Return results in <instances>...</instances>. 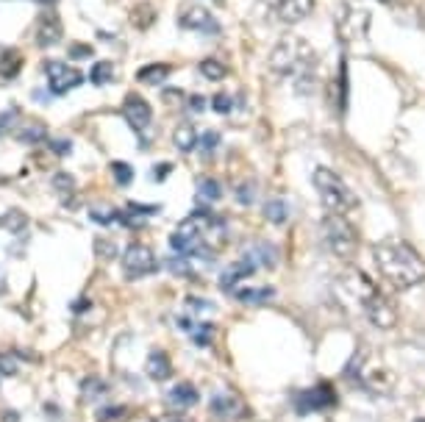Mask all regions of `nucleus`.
<instances>
[{
    "label": "nucleus",
    "mask_w": 425,
    "mask_h": 422,
    "mask_svg": "<svg viewBox=\"0 0 425 422\" xmlns=\"http://www.w3.org/2000/svg\"><path fill=\"white\" fill-rule=\"evenodd\" d=\"M295 412L298 414H314V412H325L331 406H337V395L328 384H320V386H311V389H300L295 398Z\"/></svg>",
    "instance_id": "obj_10"
},
{
    "label": "nucleus",
    "mask_w": 425,
    "mask_h": 422,
    "mask_svg": "<svg viewBox=\"0 0 425 422\" xmlns=\"http://www.w3.org/2000/svg\"><path fill=\"white\" fill-rule=\"evenodd\" d=\"M159 269V261L153 256V250L142 242H131L125 250H123V275L128 281H139L145 275H153Z\"/></svg>",
    "instance_id": "obj_7"
},
{
    "label": "nucleus",
    "mask_w": 425,
    "mask_h": 422,
    "mask_svg": "<svg viewBox=\"0 0 425 422\" xmlns=\"http://www.w3.org/2000/svg\"><path fill=\"white\" fill-rule=\"evenodd\" d=\"M337 295L342 297V303L353 306L367 322H373L376 328H392L398 322V314L392 308V303L381 295V289L362 272V269H348L337 278Z\"/></svg>",
    "instance_id": "obj_3"
},
{
    "label": "nucleus",
    "mask_w": 425,
    "mask_h": 422,
    "mask_svg": "<svg viewBox=\"0 0 425 422\" xmlns=\"http://www.w3.org/2000/svg\"><path fill=\"white\" fill-rule=\"evenodd\" d=\"M170 72H173V67H170V64H164V61H156V64H145V67H139V72H137V81L156 86V84L167 81V75H170Z\"/></svg>",
    "instance_id": "obj_25"
},
{
    "label": "nucleus",
    "mask_w": 425,
    "mask_h": 422,
    "mask_svg": "<svg viewBox=\"0 0 425 422\" xmlns=\"http://www.w3.org/2000/svg\"><path fill=\"white\" fill-rule=\"evenodd\" d=\"M123 117L131 125V131H137L139 136L145 131H150V125H153V109H150V103L145 97L134 95V92L125 95V100H123Z\"/></svg>",
    "instance_id": "obj_11"
},
{
    "label": "nucleus",
    "mask_w": 425,
    "mask_h": 422,
    "mask_svg": "<svg viewBox=\"0 0 425 422\" xmlns=\"http://www.w3.org/2000/svg\"><path fill=\"white\" fill-rule=\"evenodd\" d=\"M231 295L239 300V303H245V306H261V303H267V300H272L275 297V289L272 286H247V289H231Z\"/></svg>",
    "instance_id": "obj_23"
},
{
    "label": "nucleus",
    "mask_w": 425,
    "mask_h": 422,
    "mask_svg": "<svg viewBox=\"0 0 425 422\" xmlns=\"http://www.w3.org/2000/svg\"><path fill=\"white\" fill-rule=\"evenodd\" d=\"M270 70L281 78H292L298 92H311L317 84V53L300 36H284L270 53Z\"/></svg>",
    "instance_id": "obj_4"
},
{
    "label": "nucleus",
    "mask_w": 425,
    "mask_h": 422,
    "mask_svg": "<svg viewBox=\"0 0 425 422\" xmlns=\"http://www.w3.org/2000/svg\"><path fill=\"white\" fill-rule=\"evenodd\" d=\"M61 33H64V28H61V19L56 17V11H45V14L36 19L33 42H36L39 47H53V45L61 42Z\"/></svg>",
    "instance_id": "obj_14"
},
{
    "label": "nucleus",
    "mask_w": 425,
    "mask_h": 422,
    "mask_svg": "<svg viewBox=\"0 0 425 422\" xmlns=\"http://www.w3.org/2000/svg\"><path fill=\"white\" fill-rule=\"evenodd\" d=\"M20 70H22V53L17 47L0 45V78L11 81V78L20 75Z\"/></svg>",
    "instance_id": "obj_22"
},
{
    "label": "nucleus",
    "mask_w": 425,
    "mask_h": 422,
    "mask_svg": "<svg viewBox=\"0 0 425 422\" xmlns=\"http://www.w3.org/2000/svg\"><path fill=\"white\" fill-rule=\"evenodd\" d=\"M222 198V187H219V181L217 178H209V175H203L201 181H198V201L201 203H217Z\"/></svg>",
    "instance_id": "obj_28"
},
{
    "label": "nucleus",
    "mask_w": 425,
    "mask_h": 422,
    "mask_svg": "<svg viewBox=\"0 0 425 422\" xmlns=\"http://www.w3.org/2000/svg\"><path fill=\"white\" fill-rule=\"evenodd\" d=\"M170 173H173V164L170 162H159L156 170H153V178L156 181H164V178H170Z\"/></svg>",
    "instance_id": "obj_48"
},
{
    "label": "nucleus",
    "mask_w": 425,
    "mask_h": 422,
    "mask_svg": "<svg viewBox=\"0 0 425 422\" xmlns=\"http://www.w3.org/2000/svg\"><path fill=\"white\" fill-rule=\"evenodd\" d=\"M209 264H214V261L201 258V256H178L176 253L173 258H167V269L178 278H187V281H201V269Z\"/></svg>",
    "instance_id": "obj_16"
},
{
    "label": "nucleus",
    "mask_w": 425,
    "mask_h": 422,
    "mask_svg": "<svg viewBox=\"0 0 425 422\" xmlns=\"http://www.w3.org/2000/svg\"><path fill=\"white\" fill-rule=\"evenodd\" d=\"M111 175L120 187H128L134 181V167L128 162H111Z\"/></svg>",
    "instance_id": "obj_36"
},
{
    "label": "nucleus",
    "mask_w": 425,
    "mask_h": 422,
    "mask_svg": "<svg viewBox=\"0 0 425 422\" xmlns=\"http://www.w3.org/2000/svg\"><path fill=\"white\" fill-rule=\"evenodd\" d=\"M0 225H3L8 233H22V230L28 228V217H25V211L11 209L0 217Z\"/></svg>",
    "instance_id": "obj_29"
},
{
    "label": "nucleus",
    "mask_w": 425,
    "mask_h": 422,
    "mask_svg": "<svg viewBox=\"0 0 425 422\" xmlns=\"http://www.w3.org/2000/svg\"><path fill=\"white\" fill-rule=\"evenodd\" d=\"M45 78H47L50 95H56V97H64L67 92H72L75 86L84 84V75L64 61H47L45 64Z\"/></svg>",
    "instance_id": "obj_8"
},
{
    "label": "nucleus",
    "mask_w": 425,
    "mask_h": 422,
    "mask_svg": "<svg viewBox=\"0 0 425 422\" xmlns=\"http://www.w3.org/2000/svg\"><path fill=\"white\" fill-rule=\"evenodd\" d=\"M373 256H376V267H378L381 278L392 289H398V292H406L412 286H420L425 281L423 256L406 239L389 236V239H384V242L376 244Z\"/></svg>",
    "instance_id": "obj_2"
},
{
    "label": "nucleus",
    "mask_w": 425,
    "mask_h": 422,
    "mask_svg": "<svg viewBox=\"0 0 425 422\" xmlns=\"http://www.w3.org/2000/svg\"><path fill=\"white\" fill-rule=\"evenodd\" d=\"M14 120H17V109H6V111H0V136H6V134L14 128Z\"/></svg>",
    "instance_id": "obj_40"
},
{
    "label": "nucleus",
    "mask_w": 425,
    "mask_h": 422,
    "mask_svg": "<svg viewBox=\"0 0 425 422\" xmlns=\"http://www.w3.org/2000/svg\"><path fill=\"white\" fill-rule=\"evenodd\" d=\"M212 414L217 420H245L247 406L233 395V392H217L212 398Z\"/></svg>",
    "instance_id": "obj_15"
},
{
    "label": "nucleus",
    "mask_w": 425,
    "mask_h": 422,
    "mask_svg": "<svg viewBox=\"0 0 425 422\" xmlns=\"http://www.w3.org/2000/svg\"><path fill=\"white\" fill-rule=\"evenodd\" d=\"M95 222H100V225H109V222H114L117 219V211H111V209H95L92 214H89Z\"/></svg>",
    "instance_id": "obj_43"
},
{
    "label": "nucleus",
    "mask_w": 425,
    "mask_h": 422,
    "mask_svg": "<svg viewBox=\"0 0 425 422\" xmlns=\"http://www.w3.org/2000/svg\"><path fill=\"white\" fill-rule=\"evenodd\" d=\"M320 236L328 253L337 258H353L359 250V233L342 214H328L320 222Z\"/></svg>",
    "instance_id": "obj_6"
},
{
    "label": "nucleus",
    "mask_w": 425,
    "mask_h": 422,
    "mask_svg": "<svg viewBox=\"0 0 425 422\" xmlns=\"http://www.w3.org/2000/svg\"><path fill=\"white\" fill-rule=\"evenodd\" d=\"M236 201H239V203H253V201H256L253 184H242V187L236 189Z\"/></svg>",
    "instance_id": "obj_44"
},
{
    "label": "nucleus",
    "mask_w": 425,
    "mask_h": 422,
    "mask_svg": "<svg viewBox=\"0 0 425 422\" xmlns=\"http://www.w3.org/2000/svg\"><path fill=\"white\" fill-rule=\"evenodd\" d=\"M50 150L56 156H67L72 148H70V139H50Z\"/></svg>",
    "instance_id": "obj_47"
},
{
    "label": "nucleus",
    "mask_w": 425,
    "mask_h": 422,
    "mask_svg": "<svg viewBox=\"0 0 425 422\" xmlns=\"http://www.w3.org/2000/svg\"><path fill=\"white\" fill-rule=\"evenodd\" d=\"M156 422H187V420H176V414H167V417H159Z\"/></svg>",
    "instance_id": "obj_51"
},
{
    "label": "nucleus",
    "mask_w": 425,
    "mask_h": 422,
    "mask_svg": "<svg viewBox=\"0 0 425 422\" xmlns=\"http://www.w3.org/2000/svg\"><path fill=\"white\" fill-rule=\"evenodd\" d=\"M153 214H159V206L128 203L125 209H117V222H123L125 228L137 230V228H142V225H145V219H148V217H153Z\"/></svg>",
    "instance_id": "obj_18"
},
{
    "label": "nucleus",
    "mask_w": 425,
    "mask_h": 422,
    "mask_svg": "<svg viewBox=\"0 0 425 422\" xmlns=\"http://www.w3.org/2000/svg\"><path fill=\"white\" fill-rule=\"evenodd\" d=\"M258 269H256V264L247 258V256H239L228 269H222V275H219V286L225 289V292H231V289H236L245 278H250V275H256Z\"/></svg>",
    "instance_id": "obj_17"
},
{
    "label": "nucleus",
    "mask_w": 425,
    "mask_h": 422,
    "mask_svg": "<svg viewBox=\"0 0 425 422\" xmlns=\"http://www.w3.org/2000/svg\"><path fill=\"white\" fill-rule=\"evenodd\" d=\"M198 145H201V150L209 156V153H214V150L219 148V134H217V131H206L203 136H198Z\"/></svg>",
    "instance_id": "obj_38"
},
{
    "label": "nucleus",
    "mask_w": 425,
    "mask_h": 422,
    "mask_svg": "<svg viewBox=\"0 0 425 422\" xmlns=\"http://www.w3.org/2000/svg\"><path fill=\"white\" fill-rule=\"evenodd\" d=\"M187 308L190 311H203V314L214 311V306L209 300H203V297H187Z\"/></svg>",
    "instance_id": "obj_42"
},
{
    "label": "nucleus",
    "mask_w": 425,
    "mask_h": 422,
    "mask_svg": "<svg viewBox=\"0 0 425 422\" xmlns=\"http://www.w3.org/2000/svg\"><path fill=\"white\" fill-rule=\"evenodd\" d=\"M125 414H128L125 406H109V409H100L95 417H98V422H111V420H125Z\"/></svg>",
    "instance_id": "obj_37"
},
{
    "label": "nucleus",
    "mask_w": 425,
    "mask_h": 422,
    "mask_svg": "<svg viewBox=\"0 0 425 422\" xmlns=\"http://www.w3.org/2000/svg\"><path fill=\"white\" fill-rule=\"evenodd\" d=\"M173 145L181 150V153H192L198 148V131L192 123H181L176 131H173Z\"/></svg>",
    "instance_id": "obj_24"
},
{
    "label": "nucleus",
    "mask_w": 425,
    "mask_h": 422,
    "mask_svg": "<svg viewBox=\"0 0 425 422\" xmlns=\"http://www.w3.org/2000/svg\"><path fill=\"white\" fill-rule=\"evenodd\" d=\"M270 8L275 14V19L286 22V25H295L314 11V0H272Z\"/></svg>",
    "instance_id": "obj_13"
},
{
    "label": "nucleus",
    "mask_w": 425,
    "mask_h": 422,
    "mask_svg": "<svg viewBox=\"0 0 425 422\" xmlns=\"http://www.w3.org/2000/svg\"><path fill=\"white\" fill-rule=\"evenodd\" d=\"M111 78H114V64L111 61H98L89 72V81L95 86H106V84H111Z\"/></svg>",
    "instance_id": "obj_33"
},
{
    "label": "nucleus",
    "mask_w": 425,
    "mask_h": 422,
    "mask_svg": "<svg viewBox=\"0 0 425 422\" xmlns=\"http://www.w3.org/2000/svg\"><path fill=\"white\" fill-rule=\"evenodd\" d=\"M20 373V361L11 353H0V375H17Z\"/></svg>",
    "instance_id": "obj_39"
},
{
    "label": "nucleus",
    "mask_w": 425,
    "mask_h": 422,
    "mask_svg": "<svg viewBox=\"0 0 425 422\" xmlns=\"http://www.w3.org/2000/svg\"><path fill=\"white\" fill-rule=\"evenodd\" d=\"M311 181H314V189H317V195H320V201H323V206L331 211V214H348V211L359 209V198H356V192L334 173V170H328V167H317L314 170V175H311Z\"/></svg>",
    "instance_id": "obj_5"
},
{
    "label": "nucleus",
    "mask_w": 425,
    "mask_h": 422,
    "mask_svg": "<svg viewBox=\"0 0 425 422\" xmlns=\"http://www.w3.org/2000/svg\"><path fill=\"white\" fill-rule=\"evenodd\" d=\"M212 109L217 114H228L231 109H233V100L228 97V95H214L212 97Z\"/></svg>",
    "instance_id": "obj_41"
},
{
    "label": "nucleus",
    "mask_w": 425,
    "mask_h": 422,
    "mask_svg": "<svg viewBox=\"0 0 425 422\" xmlns=\"http://www.w3.org/2000/svg\"><path fill=\"white\" fill-rule=\"evenodd\" d=\"M47 139V125L42 120H33V123H25L20 131H17V142L20 145H39Z\"/></svg>",
    "instance_id": "obj_26"
},
{
    "label": "nucleus",
    "mask_w": 425,
    "mask_h": 422,
    "mask_svg": "<svg viewBox=\"0 0 425 422\" xmlns=\"http://www.w3.org/2000/svg\"><path fill=\"white\" fill-rule=\"evenodd\" d=\"M381 3H389V0H381Z\"/></svg>",
    "instance_id": "obj_54"
},
{
    "label": "nucleus",
    "mask_w": 425,
    "mask_h": 422,
    "mask_svg": "<svg viewBox=\"0 0 425 422\" xmlns=\"http://www.w3.org/2000/svg\"><path fill=\"white\" fill-rule=\"evenodd\" d=\"M53 192H56V198H59L64 206H70V201H72V195H75V178H72L70 173H56V175H53Z\"/></svg>",
    "instance_id": "obj_27"
},
{
    "label": "nucleus",
    "mask_w": 425,
    "mask_h": 422,
    "mask_svg": "<svg viewBox=\"0 0 425 422\" xmlns=\"http://www.w3.org/2000/svg\"><path fill=\"white\" fill-rule=\"evenodd\" d=\"M198 70H201V75H203L206 81H222V78L228 75V67H225L222 61H217V58H203V61L198 64Z\"/></svg>",
    "instance_id": "obj_30"
},
{
    "label": "nucleus",
    "mask_w": 425,
    "mask_h": 422,
    "mask_svg": "<svg viewBox=\"0 0 425 422\" xmlns=\"http://www.w3.org/2000/svg\"><path fill=\"white\" fill-rule=\"evenodd\" d=\"M178 25L184 31L203 33V36H219L222 33V25L217 22V17L203 6H184L181 14H178Z\"/></svg>",
    "instance_id": "obj_9"
},
{
    "label": "nucleus",
    "mask_w": 425,
    "mask_h": 422,
    "mask_svg": "<svg viewBox=\"0 0 425 422\" xmlns=\"http://www.w3.org/2000/svg\"><path fill=\"white\" fill-rule=\"evenodd\" d=\"M145 373L150 381H167L173 375V364H170V356L164 350H153L145 361Z\"/></svg>",
    "instance_id": "obj_20"
},
{
    "label": "nucleus",
    "mask_w": 425,
    "mask_h": 422,
    "mask_svg": "<svg viewBox=\"0 0 425 422\" xmlns=\"http://www.w3.org/2000/svg\"><path fill=\"white\" fill-rule=\"evenodd\" d=\"M242 256H247V258L256 264V269H272V267L278 264V250H275V244H270V242H256V244H250Z\"/></svg>",
    "instance_id": "obj_19"
},
{
    "label": "nucleus",
    "mask_w": 425,
    "mask_h": 422,
    "mask_svg": "<svg viewBox=\"0 0 425 422\" xmlns=\"http://www.w3.org/2000/svg\"><path fill=\"white\" fill-rule=\"evenodd\" d=\"M190 336H192V342L198 347H209L214 339V325L212 322H195L192 331H190Z\"/></svg>",
    "instance_id": "obj_34"
},
{
    "label": "nucleus",
    "mask_w": 425,
    "mask_h": 422,
    "mask_svg": "<svg viewBox=\"0 0 425 422\" xmlns=\"http://www.w3.org/2000/svg\"><path fill=\"white\" fill-rule=\"evenodd\" d=\"M89 56H92V47H89V45H72V47H70V58H75V61L89 58Z\"/></svg>",
    "instance_id": "obj_46"
},
{
    "label": "nucleus",
    "mask_w": 425,
    "mask_h": 422,
    "mask_svg": "<svg viewBox=\"0 0 425 422\" xmlns=\"http://www.w3.org/2000/svg\"><path fill=\"white\" fill-rule=\"evenodd\" d=\"M131 19H134V25H137L139 31H145V28H150V25H153L156 11H153V6H150V3H139V6L131 11Z\"/></svg>",
    "instance_id": "obj_32"
},
{
    "label": "nucleus",
    "mask_w": 425,
    "mask_h": 422,
    "mask_svg": "<svg viewBox=\"0 0 425 422\" xmlns=\"http://www.w3.org/2000/svg\"><path fill=\"white\" fill-rule=\"evenodd\" d=\"M198 400H201V395H198V389H195L192 384H178V386H173V389L167 392V403H170L173 409H181V412L192 409Z\"/></svg>",
    "instance_id": "obj_21"
},
{
    "label": "nucleus",
    "mask_w": 425,
    "mask_h": 422,
    "mask_svg": "<svg viewBox=\"0 0 425 422\" xmlns=\"http://www.w3.org/2000/svg\"><path fill=\"white\" fill-rule=\"evenodd\" d=\"M36 3H42V6H50V3H56V0H36Z\"/></svg>",
    "instance_id": "obj_53"
},
{
    "label": "nucleus",
    "mask_w": 425,
    "mask_h": 422,
    "mask_svg": "<svg viewBox=\"0 0 425 422\" xmlns=\"http://www.w3.org/2000/svg\"><path fill=\"white\" fill-rule=\"evenodd\" d=\"M3 422H20V414L17 412H6L3 414Z\"/></svg>",
    "instance_id": "obj_50"
},
{
    "label": "nucleus",
    "mask_w": 425,
    "mask_h": 422,
    "mask_svg": "<svg viewBox=\"0 0 425 422\" xmlns=\"http://www.w3.org/2000/svg\"><path fill=\"white\" fill-rule=\"evenodd\" d=\"M95 250H98V256L103 253V258H111V256H117V247H114L111 242H106V239H98V242H95Z\"/></svg>",
    "instance_id": "obj_45"
},
{
    "label": "nucleus",
    "mask_w": 425,
    "mask_h": 422,
    "mask_svg": "<svg viewBox=\"0 0 425 422\" xmlns=\"http://www.w3.org/2000/svg\"><path fill=\"white\" fill-rule=\"evenodd\" d=\"M187 109H192V111H203V109H206V100H203L201 95H192V97H187Z\"/></svg>",
    "instance_id": "obj_49"
},
{
    "label": "nucleus",
    "mask_w": 425,
    "mask_h": 422,
    "mask_svg": "<svg viewBox=\"0 0 425 422\" xmlns=\"http://www.w3.org/2000/svg\"><path fill=\"white\" fill-rule=\"evenodd\" d=\"M264 217H267V222H272V225H284V222L289 219V206H286V201H270V203L264 206Z\"/></svg>",
    "instance_id": "obj_31"
},
{
    "label": "nucleus",
    "mask_w": 425,
    "mask_h": 422,
    "mask_svg": "<svg viewBox=\"0 0 425 422\" xmlns=\"http://www.w3.org/2000/svg\"><path fill=\"white\" fill-rule=\"evenodd\" d=\"M3 278H6V275H3V269H0V295L6 292V281H3Z\"/></svg>",
    "instance_id": "obj_52"
},
{
    "label": "nucleus",
    "mask_w": 425,
    "mask_h": 422,
    "mask_svg": "<svg viewBox=\"0 0 425 422\" xmlns=\"http://www.w3.org/2000/svg\"><path fill=\"white\" fill-rule=\"evenodd\" d=\"M370 11H362V8H353V6H342L339 11V33L342 39H359L367 33L370 28Z\"/></svg>",
    "instance_id": "obj_12"
},
{
    "label": "nucleus",
    "mask_w": 425,
    "mask_h": 422,
    "mask_svg": "<svg viewBox=\"0 0 425 422\" xmlns=\"http://www.w3.org/2000/svg\"><path fill=\"white\" fill-rule=\"evenodd\" d=\"M81 398L84 400H95V398H100V395H106L109 392V384L106 381H100V378H86L84 384H81Z\"/></svg>",
    "instance_id": "obj_35"
},
{
    "label": "nucleus",
    "mask_w": 425,
    "mask_h": 422,
    "mask_svg": "<svg viewBox=\"0 0 425 422\" xmlns=\"http://www.w3.org/2000/svg\"><path fill=\"white\" fill-rule=\"evenodd\" d=\"M228 242V222L212 209H195L170 236V247L178 256L217 258V250Z\"/></svg>",
    "instance_id": "obj_1"
}]
</instances>
